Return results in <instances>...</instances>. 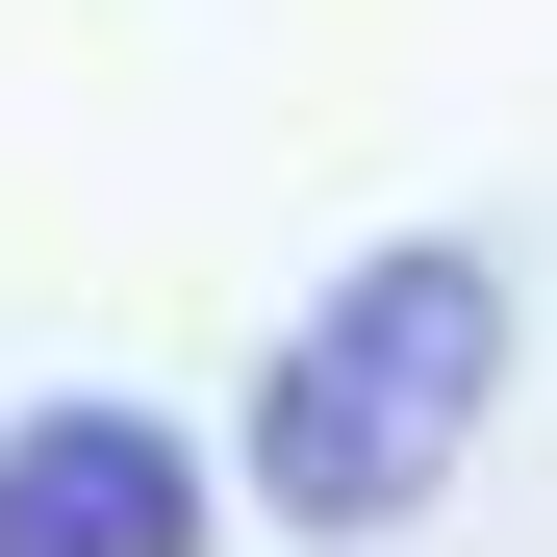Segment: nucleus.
Wrapping results in <instances>:
<instances>
[{
	"label": "nucleus",
	"mask_w": 557,
	"mask_h": 557,
	"mask_svg": "<svg viewBox=\"0 0 557 557\" xmlns=\"http://www.w3.org/2000/svg\"><path fill=\"white\" fill-rule=\"evenodd\" d=\"M507 355H532V278L507 228H381L355 278H305L253 355V406H228V482L305 532V557H381L431 482H482V431H507Z\"/></svg>",
	"instance_id": "f257e3e1"
},
{
	"label": "nucleus",
	"mask_w": 557,
	"mask_h": 557,
	"mask_svg": "<svg viewBox=\"0 0 557 557\" xmlns=\"http://www.w3.org/2000/svg\"><path fill=\"white\" fill-rule=\"evenodd\" d=\"M253 482H203V431L76 381V406H0V557H228Z\"/></svg>",
	"instance_id": "f03ea898"
}]
</instances>
